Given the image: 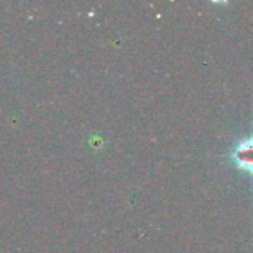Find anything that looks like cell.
<instances>
[{
  "mask_svg": "<svg viewBox=\"0 0 253 253\" xmlns=\"http://www.w3.org/2000/svg\"><path fill=\"white\" fill-rule=\"evenodd\" d=\"M230 157L237 169L253 176V136L239 141L234 145Z\"/></svg>",
  "mask_w": 253,
  "mask_h": 253,
  "instance_id": "1",
  "label": "cell"
}]
</instances>
